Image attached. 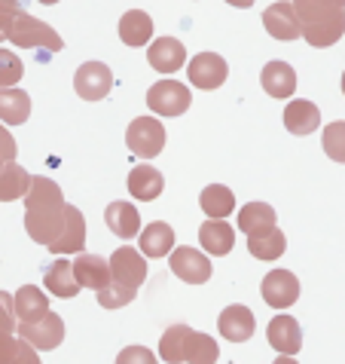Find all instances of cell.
Masks as SVG:
<instances>
[{
  "instance_id": "obj_32",
  "label": "cell",
  "mask_w": 345,
  "mask_h": 364,
  "mask_svg": "<svg viewBox=\"0 0 345 364\" xmlns=\"http://www.w3.org/2000/svg\"><path fill=\"white\" fill-rule=\"evenodd\" d=\"M190 337L192 331L187 325H175L162 333L159 340V355L165 358L168 364H177V361H187V346H190Z\"/></svg>"
},
{
  "instance_id": "obj_26",
  "label": "cell",
  "mask_w": 345,
  "mask_h": 364,
  "mask_svg": "<svg viewBox=\"0 0 345 364\" xmlns=\"http://www.w3.org/2000/svg\"><path fill=\"white\" fill-rule=\"evenodd\" d=\"M31 117V98L16 86H0V119L9 126H22Z\"/></svg>"
},
{
  "instance_id": "obj_27",
  "label": "cell",
  "mask_w": 345,
  "mask_h": 364,
  "mask_svg": "<svg viewBox=\"0 0 345 364\" xmlns=\"http://www.w3.org/2000/svg\"><path fill=\"white\" fill-rule=\"evenodd\" d=\"M239 227L245 236H260V232L275 227V208L266 205V202H248L239 211Z\"/></svg>"
},
{
  "instance_id": "obj_19",
  "label": "cell",
  "mask_w": 345,
  "mask_h": 364,
  "mask_svg": "<svg viewBox=\"0 0 345 364\" xmlns=\"http://www.w3.org/2000/svg\"><path fill=\"white\" fill-rule=\"evenodd\" d=\"M104 220H107V227L114 236L119 239H135L141 236V215H138V208L131 205V202H110L107 211H104Z\"/></svg>"
},
{
  "instance_id": "obj_13",
  "label": "cell",
  "mask_w": 345,
  "mask_h": 364,
  "mask_svg": "<svg viewBox=\"0 0 345 364\" xmlns=\"http://www.w3.org/2000/svg\"><path fill=\"white\" fill-rule=\"evenodd\" d=\"M266 340L278 355H297L302 349V331L293 316H275L266 328Z\"/></svg>"
},
{
  "instance_id": "obj_15",
  "label": "cell",
  "mask_w": 345,
  "mask_h": 364,
  "mask_svg": "<svg viewBox=\"0 0 345 364\" xmlns=\"http://www.w3.org/2000/svg\"><path fill=\"white\" fill-rule=\"evenodd\" d=\"M147 58L159 74H175V70L187 65V49L180 46V40H175V37H159L156 43L147 49Z\"/></svg>"
},
{
  "instance_id": "obj_21",
  "label": "cell",
  "mask_w": 345,
  "mask_h": 364,
  "mask_svg": "<svg viewBox=\"0 0 345 364\" xmlns=\"http://www.w3.org/2000/svg\"><path fill=\"white\" fill-rule=\"evenodd\" d=\"M162 190H165V178H162V171L153 168V166H135L128 171V193L141 199V202H153Z\"/></svg>"
},
{
  "instance_id": "obj_30",
  "label": "cell",
  "mask_w": 345,
  "mask_h": 364,
  "mask_svg": "<svg viewBox=\"0 0 345 364\" xmlns=\"http://www.w3.org/2000/svg\"><path fill=\"white\" fill-rule=\"evenodd\" d=\"M199 205L208 218H229L232 211H236V193L223 184H211V187L202 190Z\"/></svg>"
},
{
  "instance_id": "obj_10",
  "label": "cell",
  "mask_w": 345,
  "mask_h": 364,
  "mask_svg": "<svg viewBox=\"0 0 345 364\" xmlns=\"http://www.w3.org/2000/svg\"><path fill=\"white\" fill-rule=\"evenodd\" d=\"M187 77H190V83L196 89H208V92H211V89H220L223 83H226L229 68H226V62H223L217 53H199L190 62Z\"/></svg>"
},
{
  "instance_id": "obj_33",
  "label": "cell",
  "mask_w": 345,
  "mask_h": 364,
  "mask_svg": "<svg viewBox=\"0 0 345 364\" xmlns=\"http://www.w3.org/2000/svg\"><path fill=\"white\" fill-rule=\"evenodd\" d=\"M37 352L28 340L22 337H13L9 331L0 328V364H6V361H22V364H37Z\"/></svg>"
},
{
  "instance_id": "obj_47",
  "label": "cell",
  "mask_w": 345,
  "mask_h": 364,
  "mask_svg": "<svg viewBox=\"0 0 345 364\" xmlns=\"http://www.w3.org/2000/svg\"><path fill=\"white\" fill-rule=\"evenodd\" d=\"M342 95H345V74H342Z\"/></svg>"
},
{
  "instance_id": "obj_29",
  "label": "cell",
  "mask_w": 345,
  "mask_h": 364,
  "mask_svg": "<svg viewBox=\"0 0 345 364\" xmlns=\"http://www.w3.org/2000/svg\"><path fill=\"white\" fill-rule=\"evenodd\" d=\"M31 190V175L13 159L0 168V202H16L25 199V193Z\"/></svg>"
},
{
  "instance_id": "obj_23",
  "label": "cell",
  "mask_w": 345,
  "mask_h": 364,
  "mask_svg": "<svg viewBox=\"0 0 345 364\" xmlns=\"http://www.w3.org/2000/svg\"><path fill=\"white\" fill-rule=\"evenodd\" d=\"M86 245V220H83V211L67 205V224L62 230V236H58L49 251H55V255H74V251H83Z\"/></svg>"
},
{
  "instance_id": "obj_3",
  "label": "cell",
  "mask_w": 345,
  "mask_h": 364,
  "mask_svg": "<svg viewBox=\"0 0 345 364\" xmlns=\"http://www.w3.org/2000/svg\"><path fill=\"white\" fill-rule=\"evenodd\" d=\"M342 34H345V6L327 9V13H312L302 18V37L314 49L333 46L336 40H342Z\"/></svg>"
},
{
  "instance_id": "obj_43",
  "label": "cell",
  "mask_w": 345,
  "mask_h": 364,
  "mask_svg": "<svg viewBox=\"0 0 345 364\" xmlns=\"http://www.w3.org/2000/svg\"><path fill=\"white\" fill-rule=\"evenodd\" d=\"M0 9H13V13H22V6H18V0H0Z\"/></svg>"
},
{
  "instance_id": "obj_14",
  "label": "cell",
  "mask_w": 345,
  "mask_h": 364,
  "mask_svg": "<svg viewBox=\"0 0 345 364\" xmlns=\"http://www.w3.org/2000/svg\"><path fill=\"white\" fill-rule=\"evenodd\" d=\"M217 328L226 340L232 343H245L253 337V328H257V321H253V312L248 306H241V303H232V306H226L220 312L217 318Z\"/></svg>"
},
{
  "instance_id": "obj_41",
  "label": "cell",
  "mask_w": 345,
  "mask_h": 364,
  "mask_svg": "<svg viewBox=\"0 0 345 364\" xmlns=\"http://www.w3.org/2000/svg\"><path fill=\"white\" fill-rule=\"evenodd\" d=\"M128 361H144V364H153V355L147 349H126L119 352V364H128Z\"/></svg>"
},
{
  "instance_id": "obj_6",
  "label": "cell",
  "mask_w": 345,
  "mask_h": 364,
  "mask_svg": "<svg viewBox=\"0 0 345 364\" xmlns=\"http://www.w3.org/2000/svg\"><path fill=\"white\" fill-rule=\"evenodd\" d=\"M18 337L28 340L40 352L55 349V346H62V340H65V321H62V316H55V312L49 309L40 321H18Z\"/></svg>"
},
{
  "instance_id": "obj_28",
  "label": "cell",
  "mask_w": 345,
  "mask_h": 364,
  "mask_svg": "<svg viewBox=\"0 0 345 364\" xmlns=\"http://www.w3.org/2000/svg\"><path fill=\"white\" fill-rule=\"evenodd\" d=\"M49 312V297L34 285H22L16 291V316L18 321H40Z\"/></svg>"
},
{
  "instance_id": "obj_5",
  "label": "cell",
  "mask_w": 345,
  "mask_h": 364,
  "mask_svg": "<svg viewBox=\"0 0 345 364\" xmlns=\"http://www.w3.org/2000/svg\"><path fill=\"white\" fill-rule=\"evenodd\" d=\"M190 89L184 83H177V80H159L147 89V107L153 110L159 117H180L187 114L190 107Z\"/></svg>"
},
{
  "instance_id": "obj_11",
  "label": "cell",
  "mask_w": 345,
  "mask_h": 364,
  "mask_svg": "<svg viewBox=\"0 0 345 364\" xmlns=\"http://www.w3.org/2000/svg\"><path fill=\"white\" fill-rule=\"evenodd\" d=\"M110 269H114L116 282H123L128 288H141L147 282V255L144 251H135L131 245H123L110 257Z\"/></svg>"
},
{
  "instance_id": "obj_17",
  "label": "cell",
  "mask_w": 345,
  "mask_h": 364,
  "mask_svg": "<svg viewBox=\"0 0 345 364\" xmlns=\"http://www.w3.org/2000/svg\"><path fill=\"white\" fill-rule=\"evenodd\" d=\"M199 242L208 255L223 257V255L232 251V245H236V232H232V227L223 218H211L199 227Z\"/></svg>"
},
{
  "instance_id": "obj_35",
  "label": "cell",
  "mask_w": 345,
  "mask_h": 364,
  "mask_svg": "<svg viewBox=\"0 0 345 364\" xmlns=\"http://www.w3.org/2000/svg\"><path fill=\"white\" fill-rule=\"evenodd\" d=\"M98 294V303L104 309H119V306H126V303H131L138 297V288H128V285H123V282H110L107 288H101V291H95Z\"/></svg>"
},
{
  "instance_id": "obj_39",
  "label": "cell",
  "mask_w": 345,
  "mask_h": 364,
  "mask_svg": "<svg viewBox=\"0 0 345 364\" xmlns=\"http://www.w3.org/2000/svg\"><path fill=\"white\" fill-rule=\"evenodd\" d=\"M16 321H18V316H16V297H9L6 291H0V328L13 333Z\"/></svg>"
},
{
  "instance_id": "obj_25",
  "label": "cell",
  "mask_w": 345,
  "mask_h": 364,
  "mask_svg": "<svg viewBox=\"0 0 345 364\" xmlns=\"http://www.w3.org/2000/svg\"><path fill=\"white\" fill-rule=\"evenodd\" d=\"M119 37L126 46H147V40L153 37V18L144 9H128L119 18Z\"/></svg>"
},
{
  "instance_id": "obj_45",
  "label": "cell",
  "mask_w": 345,
  "mask_h": 364,
  "mask_svg": "<svg viewBox=\"0 0 345 364\" xmlns=\"http://www.w3.org/2000/svg\"><path fill=\"white\" fill-rule=\"evenodd\" d=\"M40 4H46V6H53V4H58V0H40Z\"/></svg>"
},
{
  "instance_id": "obj_7",
  "label": "cell",
  "mask_w": 345,
  "mask_h": 364,
  "mask_svg": "<svg viewBox=\"0 0 345 364\" xmlns=\"http://www.w3.org/2000/svg\"><path fill=\"white\" fill-rule=\"evenodd\" d=\"M263 28L269 31V37L284 40V43L302 37V22H300L297 4H293V0H278V4H272L266 13H263Z\"/></svg>"
},
{
  "instance_id": "obj_20",
  "label": "cell",
  "mask_w": 345,
  "mask_h": 364,
  "mask_svg": "<svg viewBox=\"0 0 345 364\" xmlns=\"http://www.w3.org/2000/svg\"><path fill=\"white\" fill-rule=\"evenodd\" d=\"M46 291L49 294H55V297H62V300H70V297H77L80 294V279H77V272H74V264L65 257H58L55 264H49L46 269Z\"/></svg>"
},
{
  "instance_id": "obj_37",
  "label": "cell",
  "mask_w": 345,
  "mask_h": 364,
  "mask_svg": "<svg viewBox=\"0 0 345 364\" xmlns=\"http://www.w3.org/2000/svg\"><path fill=\"white\" fill-rule=\"evenodd\" d=\"M25 68H22V58L9 49H0V86H16L22 80Z\"/></svg>"
},
{
  "instance_id": "obj_40",
  "label": "cell",
  "mask_w": 345,
  "mask_h": 364,
  "mask_svg": "<svg viewBox=\"0 0 345 364\" xmlns=\"http://www.w3.org/2000/svg\"><path fill=\"white\" fill-rule=\"evenodd\" d=\"M16 150H18V147H16V138L9 135L4 126H0V156H4L6 163H13V159H16Z\"/></svg>"
},
{
  "instance_id": "obj_4",
  "label": "cell",
  "mask_w": 345,
  "mask_h": 364,
  "mask_svg": "<svg viewBox=\"0 0 345 364\" xmlns=\"http://www.w3.org/2000/svg\"><path fill=\"white\" fill-rule=\"evenodd\" d=\"M126 144L135 156L141 159H153L162 154L165 147V129H162L159 119L153 117H138L128 123V132H126Z\"/></svg>"
},
{
  "instance_id": "obj_12",
  "label": "cell",
  "mask_w": 345,
  "mask_h": 364,
  "mask_svg": "<svg viewBox=\"0 0 345 364\" xmlns=\"http://www.w3.org/2000/svg\"><path fill=\"white\" fill-rule=\"evenodd\" d=\"M171 272L177 279H184L187 285H205L211 279V260L196 248H175L171 251Z\"/></svg>"
},
{
  "instance_id": "obj_31",
  "label": "cell",
  "mask_w": 345,
  "mask_h": 364,
  "mask_svg": "<svg viewBox=\"0 0 345 364\" xmlns=\"http://www.w3.org/2000/svg\"><path fill=\"white\" fill-rule=\"evenodd\" d=\"M248 251L257 260H278L284 251H288V239H284L281 230H266L260 236H248Z\"/></svg>"
},
{
  "instance_id": "obj_44",
  "label": "cell",
  "mask_w": 345,
  "mask_h": 364,
  "mask_svg": "<svg viewBox=\"0 0 345 364\" xmlns=\"http://www.w3.org/2000/svg\"><path fill=\"white\" fill-rule=\"evenodd\" d=\"M229 6H239V9H248V6H253V0H226Z\"/></svg>"
},
{
  "instance_id": "obj_46",
  "label": "cell",
  "mask_w": 345,
  "mask_h": 364,
  "mask_svg": "<svg viewBox=\"0 0 345 364\" xmlns=\"http://www.w3.org/2000/svg\"><path fill=\"white\" fill-rule=\"evenodd\" d=\"M4 166H6V159H4V156H0V168H4Z\"/></svg>"
},
{
  "instance_id": "obj_24",
  "label": "cell",
  "mask_w": 345,
  "mask_h": 364,
  "mask_svg": "<svg viewBox=\"0 0 345 364\" xmlns=\"http://www.w3.org/2000/svg\"><path fill=\"white\" fill-rule=\"evenodd\" d=\"M171 248H175V230H171L165 220H153V224H147L141 230V251H144L150 260L171 255Z\"/></svg>"
},
{
  "instance_id": "obj_2",
  "label": "cell",
  "mask_w": 345,
  "mask_h": 364,
  "mask_svg": "<svg viewBox=\"0 0 345 364\" xmlns=\"http://www.w3.org/2000/svg\"><path fill=\"white\" fill-rule=\"evenodd\" d=\"M9 43L22 46V49H49V53H62V49H65V40L58 37L55 28H49L46 22L28 16L25 9H22V13H16V18H13V28H9Z\"/></svg>"
},
{
  "instance_id": "obj_18",
  "label": "cell",
  "mask_w": 345,
  "mask_h": 364,
  "mask_svg": "<svg viewBox=\"0 0 345 364\" xmlns=\"http://www.w3.org/2000/svg\"><path fill=\"white\" fill-rule=\"evenodd\" d=\"M260 83L272 98H290L297 92V70L288 62H269L260 70Z\"/></svg>"
},
{
  "instance_id": "obj_38",
  "label": "cell",
  "mask_w": 345,
  "mask_h": 364,
  "mask_svg": "<svg viewBox=\"0 0 345 364\" xmlns=\"http://www.w3.org/2000/svg\"><path fill=\"white\" fill-rule=\"evenodd\" d=\"M297 4V13H300V22L312 13H327V9H339L345 6V0H293Z\"/></svg>"
},
{
  "instance_id": "obj_9",
  "label": "cell",
  "mask_w": 345,
  "mask_h": 364,
  "mask_svg": "<svg viewBox=\"0 0 345 364\" xmlns=\"http://www.w3.org/2000/svg\"><path fill=\"white\" fill-rule=\"evenodd\" d=\"M266 306L272 309H288L297 303L300 297V279L293 276L290 269H272L266 279H263V288H260Z\"/></svg>"
},
{
  "instance_id": "obj_36",
  "label": "cell",
  "mask_w": 345,
  "mask_h": 364,
  "mask_svg": "<svg viewBox=\"0 0 345 364\" xmlns=\"http://www.w3.org/2000/svg\"><path fill=\"white\" fill-rule=\"evenodd\" d=\"M321 144H324V154L336 163H345V123H330L324 126V135H321Z\"/></svg>"
},
{
  "instance_id": "obj_8",
  "label": "cell",
  "mask_w": 345,
  "mask_h": 364,
  "mask_svg": "<svg viewBox=\"0 0 345 364\" xmlns=\"http://www.w3.org/2000/svg\"><path fill=\"white\" fill-rule=\"evenodd\" d=\"M74 89H77L80 98L101 101V98L110 95V89H114V74H110V68L104 62H86V65H80V70H77Z\"/></svg>"
},
{
  "instance_id": "obj_16",
  "label": "cell",
  "mask_w": 345,
  "mask_h": 364,
  "mask_svg": "<svg viewBox=\"0 0 345 364\" xmlns=\"http://www.w3.org/2000/svg\"><path fill=\"white\" fill-rule=\"evenodd\" d=\"M74 272L80 279L83 288H92V291H101L114 282V269H110V260L98 257V255H80L74 260Z\"/></svg>"
},
{
  "instance_id": "obj_22",
  "label": "cell",
  "mask_w": 345,
  "mask_h": 364,
  "mask_svg": "<svg viewBox=\"0 0 345 364\" xmlns=\"http://www.w3.org/2000/svg\"><path fill=\"white\" fill-rule=\"evenodd\" d=\"M284 126L293 135H312L314 129L321 126V114L318 107L306 98H293L288 107H284Z\"/></svg>"
},
{
  "instance_id": "obj_42",
  "label": "cell",
  "mask_w": 345,
  "mask_h": 364,
  "mask_svg": "<svg viewBox=\"0 0 345 364\" xmlns=\"http://www.w3.org/2000/svg\"><path fill=\"white\" fill-rule=\"evenodd\" d=\"M13 18H16L13 9H0V43H4V40H9V28H13Z\"/></svg>"
},
{
  "instance_id": "obj_34",
  "label": "cell",
  "mask_w": 345,
  "mask_h": 364,
  "mask_svg": "<svg viewBox=\"0 0 345 364\" xmlns=\"http://www.w3.org/2000/svg\"><path fill=\"white\" fill-rule=\"evenodd\" d=\"M217 355H220L217 343L211 340L208 333H196V331H192L190 346H187V361H192V364H211V361H217Z\"/></svg>"
},
{
  "instance_id": "obj_1",
  "label": "cell",
  "mask_w": 345,
  "mask_h": 364,
  "mask_svg": "<svg viewBox=\"0 0 345 364\" xmlns=\"http://www.w3.org/2000/svg\"><path fill=\"white\" fill-rule=\"evenodd\" d=\"M67 224V202L62 187L43 175L31 178V190L25 193V230L40 245H53Z\"/></svg>"
}]
</instances>
